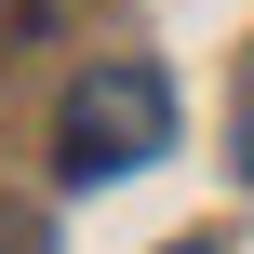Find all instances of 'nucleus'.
<instances>
[{
    "label": "nucleus",
    "mask_w": 254,
    "mask_h": 254,
    "mask_svg": "<svg viewBox=\"0 0 254 254\" xmlns=\"http://www.w3.org/2000/svg\"><path fill=\"white\" fill-rule=\"evenodd\" d=\"M161 147H174V80H161V67L107 54V67L67 80V107H54V161H67L80 188H107V174H134V161H161Z\"/></svg>",
    "instance_id": "1"
},
{
    "label": "nucleus",
    "mask_w": 254,
    "mask_h": 254,
    "mask_svg": "<svg viewBox=\"0 0 254 254\" xmlns=\"http://www.w3.org/2000/svg\"><path fill=\"white\" fill-rule=\"evenodd\" d=\"M228 161H241V188H254V107H241V134H228Z\"/></svg>",
    "instance_id": "2"
},
{
    "label": "nucleus",
    "mask_w": 254,
    "mask_h": 254,
    "mask_svg": "<svg viewBox=\"0 0 254 254\" xmlns=\"http://www.w3.org/2000/svg\"><path fill=\"white\" fill-rule=\"evenodd\" d=\"M174 254H214V241H174Z\"/></svg>",
    "instance_id": "3"
}]
</instances>
